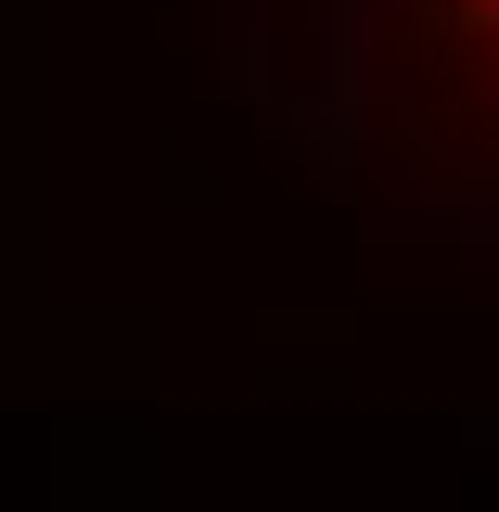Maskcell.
Here are the masks:
<instances>
[{
  "label": "cell",
  "instance_id": "1",
  "mask_svg": "<svg viewBox=\"0 0 499 512\" xmlns=\"http://www.w3.org/2000/svg\"><path fill=\"white\" fill-rule=\"evenodd\" d=\"M474 13H487V26H499V0H474Z\"/></svg>",
  "mask_w": 499,
  "mask_h": 512
}]
</instances>
